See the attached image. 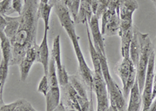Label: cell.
I'll list each match as a JSON object with an SVG mask.
<instances>
[{
  "label": "cell",
  "mask_w": 156,
  "mask_h": 111,
  "mask_svg": "<svg viewBox=\"0 0 156 111\" xmlns=\"http://www.w3.org/2000/svg\"><path fill=\"white\" fill-rule=\"evenodd\" d=\"M90 111H94V110H93V106H91V108H90Z\"/></svg>",
  "instance_id": "38"
},
{
  "label": "cell",
  "mask_w": 156,
  "mask_h": 111,
  "mask_svg": "<svg viewBox=\"0 0 156 111\" xmlns=\"http://www.w3.org/2000/svg\"><path fill=\"white\" fill-rule=\"evenodd\" d=\"M133 27L125 32L119 33L121 40V56L122 58L129 57V47L133 37Z\"/></svg>",
  "instance_id": "20"
},
{
  "label": "cell",
  "mask_w": 156,
  "mask_h": 111,
  "mask_svg": "<svg viewBox=\"0 0 156 111\" xmlns=\"http://www.w3.org/2000/svg\"><path fill=\"white\" fill-rule=\"evenodd\" d=\"M119 29H120V18L118 13L112 15L108 23L105 25V29L103 30V36H108V37H112V36L119 35Z\"/></svg>",
  "instance_id": "19"
},
{
  "label": "cell",
  "mask_w": 156,
  "mask_h": 111,
  "mask_svg": "<svg viewBox=\"0 0 156 111\" xmlns=\"http://www.w3.org/2000/svg\"><path fill=\"white\" fill-rule=\"evenodd\" d=\"M27 0H23V3H24V2H27Z\"/></svg>",
  "instance_id": "40"
},
{
  "label": "cell",
  "mask_w": 156,
  "mask_h": 111,
  "mask_svg": "<svg viewBox=\"0 0 156 111\" xmlns=\"http://www.w3.org/2000/svg\"><path fill=\"white\" fill-rule=\"evenodd\" d=\"M93 91L97 98V111H106L110 107L108 91L102 73L93 71Z\"/></svg>",
  "instance_id": "7"
},
{
  "label": "cell",
  "mask_w": 156,
  "mask_h": 111,
  "mask_svg": "<svg viewBox=\"0 0 156 111\" xmlns=\"http://www.w3.org/2000/svg\"><path fill=\"white\" fill-rule=\"evenodd\" d=\"M154 53H155V63H156V36H155V50H154Z\"/></svg>",
  "instance_id": "36"
},
{
  "label": "cell",
  "mask_w": 156,
  "mask_h": 111,
  "mask_svg": "<svg viewBox=\"0 0 156 111\" xmlns=\"http://www.w3.org/2000/svg\"><path fill=\"white\" fill-rule=\"evenodd\" d=\"M39 0H27L24 2L20 17L19 30L11 40L12 57L10 65H19L25 57L27 51L36 45L37 23L39 14Z\"/></svg>",
  "instance_id": "1"
},
{
  "label": "cell",
  "mask_w": 156,
  "mask_h": 111,
  "mask_svg": "<svg viewBox=\"0 0 156 111\" xmlns=\"http://www.w3.org/2000/svg\"><path fill=\"white\" fill-rule=\"evenodd\" d=\"M69 39H70L72 45H73V49H74L76 57L78 62V66H79V73L81 77L82 80L85 83L88 89L90 91H93V71L89 68L88 65L86 63L84 56L80 48V44H79V37L77 36L76 32H73L72 34H68Z\"/></svg>",
  "instance_id": "4"
},
{
  "label": "cell",
  "mask_w": 156,
  "mask_h": 111,
  "mask_svg": "<svg viewBox=\"0 0 156 111\" xmlns=\"http://www.w3.org/2000/svg\"><path fill=\"white\" fill-rule=\"evenodd\" d=\"M23 5L24 3H22V0H12V7L14 9L15 12L20 15H21L22 11L23 9Z\"/></svg>",
  "instance_id": "31"
},
{
  "label": "cell",
  "mask_w": 156,
  "mask_h": 111,
  "mask_svg": "<svg viewBox=\"0 0 156 111\" xmlns=\"http://www.w3.org/2000/svg\"><path fill=\"white\" fill-rule=\"evenodd\" d=\"M0 41H1V49L2 52V59L10 65L12 57V46L10 40L2 30H0Z\"/></svg>",
  "instance_id": "21"
},
{
  "label": "cell",
  "mask_w": 156,
  "mask_h": 111,
  "mask_svg": "<svg viewBox=\"0 0 156 111\" xmlns=\"http://www.w3.org/2000/svg\"><path fill=\"white\" fill-rule=\"evenodd\" d=\"M156 97V70L154 72V85H153V93H152V99L154 100Z\"/></svg>",
  "instance_id": "32"
},
{
  "label": "cell",
  "mask_w": 156,
  "mask_h": 111,
  "mask_svg": "<svg viewBox=\"0 0 156 111\" xmlns=\"http://www.w3.org/2000/svg\"><path fill=\"white\" fill-rule=\"evenodd\" d=\"M90 31L91 33V36L93 38V43L98 52H102L104 55L106 56L105 47V40L103 38V34L100 29L99 19H98L97 16L93 15L90 23H89Z\"/></svg>",
  "instance_id": "11"
},
{
  "label": "cell",
  "mask_w": 156,
  "mask_h": 111,
  "mask_svg": "<svg viewBox=\"0 0 156 111\" xmlns=\"http://www.w3.org/2000/svg\"><path fill=\"white\" fill-rule=\"evenodd\" d=\"M154 66H155V53L154 50L151 52L147 65L145 82L142 91V110H148L152 103L153 85H154Z\"/></svg>",
  "instance_id": "6"
},
{
  "label": "cell",
  "mask_w": 156,
  "mask_h": 111,
  "mask_svg": "<svg viewBox=\"0 0 156 111\" xmlns=\"http://www.w3.org/2000/svg\"><path fill=\"white\" fill-rule=\"evenodd\" d=\"M86 28H87V40H88V46H89V52H90V58L92 60L93 67L94 70L93 71L98 73H102L101 71V61H100L99 54L96 50L95 47L94 45L93 41L90 38V27H89V23L85 24Z\"/></svg>",
  "instance_id": "17"
},
{
  "label": "cell",
  "mask_w": 156,
  "mask_h": 111,
  "mask_svg": "<svg viewBox=\"0 0 156 111\" xmlns=\"http://www.w3.org/2000/svg\"><path fill=\"white\" fill-rule=\"evenodd\" d=\"M54 111H66V109H65V107H64V106L62 105V102H60V104L58 105V107H57L56 109H55Z\"/></svg>",
  "instance_id": "33"
},
{
  "label": "cell",
  "mask_w": 156,
  "mask_h": 111,
  "mask_svg": "<svg viewBox=\"0 0 156 111\" xmlns=\"http://www.w3.org/2000/svg\"><path fill=\"white\" fill-rule=\"evenodd\" d=\"M69 82L70 83L71 85L73 86V88L76 90V92H77L82 98L86 99V100H89L86 88L84 87L83 83L79 80V78H78L76 75L69 76Z\"/></svg>",
  "instance_id": "23"
},
{
  "label": "cell",
  "mask_w": 156,
  "mask_h": 111,
  "mask_svg": "<svg viewBox=\"0 0 156 111\" xmlns=\"http://www.w3.org/2000/svg\"><path fill=\"white\" fill-rule=\"evenodd\" d=\"M139 29L133 26V37L131 41L130 47H129V58L132 60L134 66H136L138 64L139 59H140V42L139 39L138 35Z\"/></svg>",
  "instance_id": "16"
},
{
  "label": "cell",
  "mask_w": 156,
  "mask_h": 111,
  "mask_svg": "<svg viewBox=\"0 0 156 111\" xmlns=\"http://www.w3.org/2000/svg\"><path fill=\"white\" fill-rule=\"evenodd\" d=\"M98 52L99 54L103 77L105 79L108 91L109 93L110 106L112 108L113 111H127L128 105L126 103V99L123 95V92L121 91L118 84L110 74L106 56L101 52Z\"/></svg>",
  "instance_id": "2"
},
{
  "label": "cell",
  "mask_w": 156,
  "mask_h": 111,
  "mask_svg": "<svg viewBox=\"0 0 156 111\" xmlns=\"http://www.w3.org/2000/svg\"><path fill=\"white\" fill-rule=\"evenodd\" d=\"M54 6L50 3H42L40 2L39 3L38 11L40 17L42 19L44 22V30L48 31L49 30V20H50V14H51V9Z\"/></svg>",
  "instance_id": "22"
},
{
  "label": "cell",
  "mask_w": 156,
  "mask_h": 111,
  "mask_svg": "<svg viewBox=\"0 0 156 111\" xmlns=\"http://www.w3.org/2000/svg\"><path fill=\"white\" fill-rule=\"evenodd\" d=\"M49 49L48 45V31L44 30L42 41L39 45L38 49V63H41L44 70V75L48 76L49 67Z\"/></svg>",
  "instance_id": "13"
},
{
  "label": "cell",
  "mask_w": 156,
  "mask_h": 111,
  "mask_svg": "<svg viewBox=\"0 0 156 111\" xmlns=\"http://www.w3.org/2000/svg\"><path fill=\"white\" fill-rule=\"evenodd\" d=\"M138 35L140 42V54L138 64L136 66V80L138 81L139 88L142 93L145 82L149 59L151 52L154 51V46L148 34H143L139 30Z\"/></svg>",
  "instance_id": "3"
},
{
  "label": "cell",
  "mask_w": 156,
  "mask_h": 111,
  "mask_svg": "<svg viewBox=\"0 0 156 111\" xmlns=\"http://www.w3.org/2000/svg\"><path fill=\"white\" fill-rule=\"evenodd\" d=\"M61 2L68 8L71 16L74 20L77 16L79 9H80L81 0H61Z\"/></svg>",
  "instance_id": "25"
},
{
  "label": "cell",
  "mask_w": 156,
  "mask_h": 111,
  "mask_svg": "<svg viewBox=\"0 0 156 111\" xmlns=\"http://www.w3.org/2000/svg\"><path fill=\"white\" fill-rule=\"evenodd\" d=\"M92 1L93 0H81L78 14L73 20L75 24H79V23L86 24V23H90V20L94 15L92 9H91Z\"/></svg>",
  "instance_id": "14"
},
{
  "label": "cell",
  "mask_w": 156,
  "mask_h": 111,
  "mask_svg": "<svg viewBox=\"0 0 156 111\" xmlns=\"http://www.w3.org/2000/svg\"><path fill=\"white\" fill-rule=\"evenodd\" d=\"M12 0H2L0 2V13L1 15L9 16L14 13V9L12 7Z\"/></svg>",
  "instance_id": "26"
},
{
  "label": "cell",
  "mask_w": 156,
  "mask_h": 111,
  "mask_svg": "<svg viewBox=\"0 0 156 111\" xmlns=\"http://www.w3.org/2000/svg\"><path fill=\"white\" fill-rule=\"evenodd\" d=\"M154 4H155V6H156V1H155V2H154Z\"/></svg>",
  "instance_id": "41"
},
{
  "label": "cell",
  "mask_w": 156,
  "mask_h": 111,
  "mask_svg": "<svg viewBox=\"0 0 156 111\" xmlns=\"http://www.w3.org/2000/svg\"><path fill=\"white\" fill-rule=\"evenodd\" d=\"M18 103H19V100L9 104H5L4 103L3 99H0V111H15Z\"/></svg>",
  "instance_id": "30"
},
{
  "label": "cell",
  "mask_w": 156,
  "mask_h": 111,
  "mask_svg": "<svg viewBox=\"0 0 156 111\" xmlns=\"http://www.w3.org/2000/svg\"><path fill=\"white\" fill-rule=\"evenodd\" d=\"M110 2L111 0H98V8L94 14L98 19H101L102 15L108 9Z\"/></svg>",
  "instance_id": "27"
},
{
  "label": "cell",
  "mask_w": 156,
  "mask_h": 111,
  "mask_svg": "<svg viewBox=\"0 0 156 111\" xmlns=\"http://www.w3.org/2000/svg\"><path fill=\"white\" fill-rule=\"evenodd\" d=\"M142 103V93L139 88L137 80H136L133 87L129 93V104L127 111H140V106Z\"/></svg>",
  "instance_id": "15"
},
{
  "label": "cell",
  "mask_w": 156,
  "mask_h": 111,
  "mask_svg": "<svg viewBox=\"0 0 156 111\" xmlns=\"http://www.w3.org/2000/svg\"><path fill=\"white\" fill-rule=\"evenodd\" d=\"M63 93V98L66 102V108L69 111H90L92 106V99L86 100L82 98L71 85L68 83L66 85L61 87Z\"/></svg>",
  "instance_id": "5"
},
{
  "label": "cell",
  "mask_w": 156,
  "mask_h": 111,
  "mask_svg": "<svg viewBox=\"0 0 156 111\" xmlns=\"http://www.w3.org/2000/svg\"><path fill=\"white\" fill-rule=\"evenodd\" d=\"M57 1H58V0H49V2H48V3H50L51 5H52L54 6V5L56 3Z\"/></svg>",
  "instance_id": "34"
},
{
  "label": "cell",
  "mask_w": 156,
  "mask_h": 111,
  "mask_svg": "<svg viewBox=\"0 0 156 111\" xmlns=\"http://www.w3.org/2000/svg\"><path fill=\"white\" fill-rule=\"evenodd\" d=\"M18 100H19V103L15 109V111H37L33 107L31 104L26 99L20 98Z\"/></svg>",
  "instance_id": "29"
},
{
  "label": "cell",
  "mask_w": 156,
  "mask_h": 111,
  "mask_svg": "<svg viewBox=\"0 0 156 111\" xmlns=\"http://www.w3.org/2000/svg\"><path fill=\"white\" fill-rule=\"evenodd\" d=\"M138 7L139 4L136 0H119L117 13L120 21L133 23V14Z\"/></svg>",
  "instance_id": "10"
},
{
  "label": "cell",
  "mask_w": 156,
  "mask_h": 111,
  "mask_svg": "<svg viewBox=\"0 0 156 111\" xmlns=\"http://www.w3.org/2000/svg\"><path fill=\"white\" fill-rule=\"evenodd\" d=\"M9 63L2 58L0 63V99H2L3 88L9 73Z\"/></svg>",
  "instance_id": "24"
},
{
  "label": "cell",
  "mask_w": 156,
  "mask_h": 111,
  "mask_svg": "<svg viewBox=\"0 0 156 111\" xmlns=\"http://www.w3.org/2000/svg\"><path fill=\"white\" fill-rule=\"evenodd\" d=\"M51 56L53 58L55 63L58 82L60 84V87L66 85L69 83V75L66 70V67L62 65V60H61L60 36L58 34L53 40L52 48L51 50Z\"/></svg>",
  "instance_id": "8"
},
{
  "label": "cell",
  "mask_w": 156,
  "mask_h": 111,
  "mask_svg": "<svg viewBox=\"0 0 156 111\" xmlns=\"http://www.w3.org/2000/svg\"><path fill=\"white\" fill-rule=\"evenodd\" d=\"M151 1H152V2H154H154H155V1H156V0H151Z\"/></svg>",
  "instance_id": "39"
},
{
  "label": "cell",
  "mask_w": 156,
  "mask_h": 111,
  "mask_svg": "<svg viewBox=\"0 0 156 111\" xmlns=\"http://www.w3.org/2000/svg\"><path fill=\"white\" fill-rule=\"evenodd\" d=\"M136 69V66H134L129 57L122 58V60L119 61V63L115 65L114 70L121 80L122 87L126 85L128 77H129L130 73Z\"/></svg>",
  "instance_id": "12"
},
{
  "label": "cell",
  "mask_w": 156,
  "mask_h": 111,
  "mask_svg": "<svg viewBox=\"0 0 156 111\" xmlns=\"http://www.w3.org/2000/svg\"><path fill=\"white\" fill-rule=\"evenodd\" d=\"M38 49L39 45L37 44L33 45L27 51L23 60L18 65L20 74V80L22 81H25L27 80L32 65L35 62H38Z\"/></svg>",
  "instance_id": "9"
},
{
  "label": "cell",
  "mask_w": 156,
  "mask_h": 111,
  "mask_svg": "<svg viewBox=\"0 0 156 111\" xmlns=\"http://www.w3.org/2000/svg\"><path fill=\"white\" fill-rule=\"evenodd\" d=\"M50 85H49V81H48V76L44 75L41 78V80L39 82L38 86H37V91L41 92L44 95L45 97L48 94V91H49Z\"/></svg>",
  "instance_id": "28"
},
{
  "label": "cell",
  "mask_w": 156,
  "mask_h": 111,
  "mask_svg": "<svg viewBox=\"0 0 156 111\" xmlns=\"http://www.w3.org/2000/svg\"><path fill=\"white\" fill-rule=\"evenodd\" d=\"M40 2H42V3H48L49 0H40Z\"/></svg>",
  "instance_id": "35"
},
{
  "label": "cell",
  "mask_w": 156,
  "mask_h": 111,
  "mask_svg": "<svg viewBox=\"0 0 156 111\" xmlns=\"http://www.w3.org/2000/svg\"><path fill=\"white\" fill-rule=\"evenodd\" d=\"M106 111H113V109H112V107H111V106H110V107L109 108H108V109H107V110Z\"/></svg>",
  "instance_id": "37"
},
{
  "label": "cell",
  "mask_w": 156,
  "mask_h": 111,
  "mask_svg": "<svg viewBox=\"0 0 156 111\" xmlns=\"http://www.w3.org/2000/svg\"><path fill=\"white\" fill-rule=\"evenodd\" d=\"M3 16L6 20V25L2 31L11 41L14 38L19 30L20 24V16L17 17H12V16H5V15Z\"/></svg>",
  "instance_id": "18"
}]
</instances>
